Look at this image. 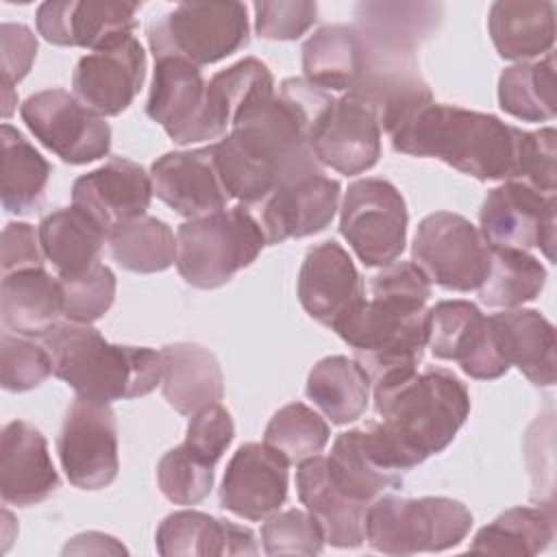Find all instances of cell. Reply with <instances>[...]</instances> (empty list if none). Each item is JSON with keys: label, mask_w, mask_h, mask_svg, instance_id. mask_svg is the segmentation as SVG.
Masks as SVG:
<instances>
[{"label": "cell", "mask_w": 557, "mask_h": 557, "mask_svg": "<svg viewBox=\"0 0 557 557\" xmlns=\"http://www.w3.org/2000/svg\"><path fill=\"white\" fill-rule=\"evenodd\" d=\"M335 96L307 78H285L278 94L255 96L213 144L222 183L242 207L265 198L276 185L324 172L311 137Z\"/></svg>", "instance_id": "cell-1"}, {"label": "cell", "mask_w": 557, "mask_h": 557, "mask_svg": "<svg viewBox=\"0 0 557 557\" xmlns=\"http://www.w3.org/2000/svg\"><path fill=\"white\" fill-rule=\"evenodd\" d=\"M361 298L331 326L352 350L372 385L418 370L426 346L431 281L413 261H394L370 281Z\"/></svg>", "instance_id": "cell-2"}, {"label": "cell", "mask_w": 557, "mask_h": 557, "mask_svg": "<svg viewBox=\"0 0 557 557\" xmlns=\"http://www.w3.org/2000/svg\"><path fill=\"white\" fill-rule=\"evenodd\" d=\"M520 135L522 128L492 113L431 100L389 137L396 152L440 159L476 181H511Z\"/></svg>", "instance_id": "cell-3"}, {"label": "cell", "mask_w": 557, "mask_h": 557, "mask_svg": "<svg viewBox=\"0 0 557 557\" xmlns=\"http://www.w3.org/2000/svg\"><path fill=\"white\" fill-rule=\"evenodd\" d=\"M374 409L407 470L442 453L470 413V394L459 376L426 368L372 385Z\"/></svg>", "instance_id": "cell-4"}, {"label": "cell", "mask_w": 557, "mask_h": 557, "mask_svg": "<svg viewBox=\"0 0 557 557\" xmlns=\"http://www.w3.org/2000/svg\"><path fill=\"white\" fill-rule=\"evenodd\" d=\"M44 346L52 374L89 400L139 398L161 383V350L111 344L91 324L61 322Z\"/></svg>", "instance_id": "cell-5"}, {"label": "cell", "mask_w": 557, "mask_h": 557, "mask_svg": "<svg viewBox=\"0 0 557 557\" xmlns=\"http://www.w3.org/2000/svg\"><path fill=\"white\" fill-rule=\"evenodd\" d=\"M265 237L255 218L242 207L191 218L176 231V268L183 281L198 289L226 285L250 265Z\"/></svg>", "instance_id": "cell-6"}, {"label": "cell", "mask_w": 557, "mask_h": 557, "mask_svg": "<svg viewBox=\"0 0 557 557\" xmlns=\"http://www.w3.org/2000/svg\"><path fill=\"white\" fill-rule=\"evenodd\" d=\"M470 509L446 496H376L366 513V542L385 555L440 553L466 540Z\"/></svg>", "instance_id": "cell-7"}, {"label": "cell", "mask_w": 557, "mask_h": 557, "mask_svg": "<svg viewBox=\"0 0 557 557\" xmlns=\"http://www.w3.org/2000/svg\"><path fill=\"white\" fill-rule=\"evenodd\" d=\"M148 46L154 59H183L196 67L215 63L248 46V11L242 2H181L152 17Z\"/></svg>", "instance_id": "cell-8"}, {"label": "cell", "mask_w": 557, "mask_h": 557, "mask_svg": "<svg viewBox=\"0 0 557 557\" xmlns=\"http://www.w3.org/2000/svg\"><path fill=\"white\" fill-rule=\"evenodd\" d=\"M407 205L403 194L385 178H359L348 185L339 233L368 268L394 263L407 244Z\"/></svg>", "instance_id": "cell-9"}, {"label": "cell", "mask_w": 557, "mask_h": 557, "mask_svg": "<svg viewBox=\"0 0 557 557\" xmlns=\"http://www.w3.org/2000/svg\"><path fill=\"white\" fill-rule=\"evenodd\" d=\"M411 261L431 283L453 292H472L487 274L490 246L463 215L435 211L418 224Z\"/></svg>", "instance_id": "cell-10"}, {"label": "cell", "mask_w": 557, "mask_h": 557, "mask_svg": "<svg viewBox=\"0 0 557 557\" xmlns=\"http://www.w3.org/2000/svg\"><path fill=\"white\" fill-rule=\"evenodd\" d=\"M57 453L67 481L78 490L109 487L120 470L117 422L107 403L76 396L65 411Z\"/></svg>", "instance_id": "cell-11"}, {"label": "cell", "mask_w": 557, "mask_h": 557, "mask_svg": "<svg viewBox=\"0 0 557 557\" xmlns=\"http://www.w3.org/2000/svg\"><path fill=\"white\" fill-rule=\"evenodd\" d=\"M20 115L30 133L70 165L91 163L111 150V126L65 89H44L28 96Z\"/></svg>", "instance_id": "cell-12"}, {"label": "cell", "mask_w": 557, "mask_h": 557, "mask_svg": "<svg viewBox=\"0 0 557 557\" xmlns=\"http://www.w3.org/2000/svg\"><path fill=\"white\" fill-rule=\"evenodd\" d=\"M555 215V194L537 191L518 181H505L487 191L479 211V233L487 246L540 248L546 259H553Z\"/></svg>", "instance_id": "cell-13"}, {"label": "cell", "mask_w": 557, "mask_h": 557, "mask_svg": "<svg viewBox=\"0 0 557 557\" xmlns=\"http://www.w3.org/2000/svg\"><path fill=\"white\" fill-rule=\"evenodd\" d=\"M342 187L324 172L276 185L259 202L244 207L259 224L265 246L324 231L335 218Z\"/></svg>", "instance_id": "cell-14"}, {"label": "cell", "mask_w": 557, "mask_h": 557, "mask_svg": "<svg viewBox=\"0 0 557 557\" xmlns=\"http://www.w3.org/2000/svg\"><path fill=\"white\" fill-rule=\"evenodd\" d=\"M146 78V52L133 35L81 57L72 89L76 100L100 117L120 115L139 94Z\"/></svg>", "instance_id": "cell-15"}, {"label": "cell", "mask_w": 557, "mask_h": 557, "mask_svg": "<svg viewBox=\"0 0 557 557\" xmlns=\"http://www.w3.org/2000/svg\"><path fill=\"white\" fill-rule=\"evenodd\" d=\"M146 113L181 146L215 139L207 115V81L200 67L183 59H154Z\"/></svg>", "instance_id": "cell-16"}, {"label": "cell", "mask_w": 557, "mask_h": 557, "mask_svg": "<svg viewBox=\"0 0 557 557\" xmlns=\"http://www.w3.org/2000/svg\"><path fill=\"white\" fill-rule=\"evenodd\" d=\"M287 459L268 444H242L224 470L220 507L250 522L270 518L287 498Z\"/></svg>", "instance_id": "cell-17"}, {"label": "cell", "mask_w": 557, "mask_h": 557, "mask_svg": "<svg viewBox=\"0 0 557 557\" xmlns=\"http://www.w3.org/2000/svg\"><path fill=\"white\" fill-rule=\"evenodd\" d=\"M311 150L322 168L346 176L374 168L381 157V124L374 109L352 94L335 98L311 137Z\"/></svg>", "instance_id": "cell-18"}, {"label": "cell", "mask_w": 557, "mask_h": 557, "mask_svg": "<svg viewBox=\"0 0 557 557\" xmlns=\"http://www.w3.org/2000/svg\"><path fill=\"white\" fill-rule=\"evenodd\" d=\"M139 7V2L120 0L44 2L35 24L48 44L100 50L133 35Z\"/></svg>", "instance_id": "cell-19"}, {"label": "cell", "mask_w": 557, "mask_h": 557, "mask_svg": "<svg viewBox=\"0 0 557 557\" xmlns=\"http://www.w3.org/2000/svg\"><path fill=\"white\" fill-rule=\"evenodd\" d=\"M150 178L154 196L189 220L222 211L231 200L218 170L213 144L165 152L150 165Z\"/></svg>", "instance_id": "cell-20"}, {"label": "cell", "mask_w": 557, "mask_h": 557, "mask_svg": "<svg viewBox=\"0 0 557 557\" xmlns=\"http://www.w3.org/2000/svg\"><path fill=\"white\" fill-rule=\"evenodd\" d=\"M152 196L150 174L139 163L122 157L109 159L72 185V205L98 222L107 235L120 222L144 215Z\"/></svg>", "instance_id": "cell-21"}, {"label": "cell", "mask_w": 557, "mask_h": 557, "mask_svg": "<svg viewBox=\"0 0 557 557\" xmlns=\"http://www.w3.org/2000/svg\"><path fill=\"white\" fill-rule=\"evenodd\" d=\"M296 490L300 503L318 520L326 544L335 548H357L363 544L370 500L359 498L339 483L326 457L315 455L298 463Z\"/></svg>", "instance_id": "cell-22"}, {"label": "cell", "mask_w": 557, "mask_h": 557, "mask_svg": "<svg viewBox=\"0 0 557 557\" xmlns=\"http://www.w3.org/2000/svg\"><path fill=\"white\" fill-rule=\"evenodd\" d=\"M363 298V281L350 255L333 239L307 250L298 272V300L320 324L333 326Z\"/></svg>", "instance_id": "cell-23"}, {"label": "cell", "mask_w": 557, "mask_h": 557, "mask_svg": "<svg viewBox=\"0 0 557 557\" xmlns=\"http://www.w3.org/2000/svg\"><path fill=\"white\" fill-rule=\"evenodd\" d=\"M59 487V474L44 433L24 422L4 424L0 437V496L7 505L30 507Z\"/></svg>", "instance_id": "cell-24"}, {"label": "cell", "mask_w": 557, "mask_h": 557, "mask_svg": "<svg viewBox=\"0 0 557 557\" xmlns=\"http://www.w3.org/2000/svg\"><path fill=\"white\" fill-rule=\"evenodd\" d=\"M496 350L533 385L550 387L557 376L555 326L535 309H511L487 315Z\"/></svg>", "instance_id": "cell-25"}, {"label": "cell", "mask_w": 557, "mask_h": 557, "mask_svg": "<svg viewBox=\"0 0 557 557\" xmlns=\"http://www.w3.org/2000/svg\"><path fill=\"white\" fill-rule=\"evenodd\" d=\"M154 546L163 557H224L259 553L250 527L194 509L165 516L157 529Z\"/></svg>", "instance_id": "cell-26"}, {"label": "cell", "mask_w": 557, "mask_h": 557, "mask_svg": "<svg viewBox=\"0 0 557 557\" xmlns=\"http://www.w3.org/2000/svg\"><path fill=\"white\" fill-rule=\"evenodd\" d=\"M161 392L168 405L191 416L224 396V376L215 355L191 342H176L161 348Z\"/></svg>", "instance_id": "cell-27"}, {"label": "cell", "mask_w": 557, "mask_h": 557, "mask_svg": "<svg viewBox=\"0 0 557 557\" xmlns=\"http://www.w3.org/2000/svg\"><path fill=\"white\" fill-rule=\"evenodd\" d=\"M0 313L9 331L22 337H48L63 318L59 276L44 268L20 270L2 276Z\"/></svg>", "instance_id": "cell-28"}, {"label": "cell", "mask_w": 557, "mask_h": 557, "mask_svg": "<svg viewBox=\"0 0 557 557\" xmlns=\"http://www.w3.org/2000/svg\"><path fill=\"white\" fill-rule=\"evenodd\" d=\"M352 24L374 50L416 57V48L437 28L442 7L433 2H359Z\"/></svg>", "instance_id": "cell-29"}, {"label": "cell", "mask_w": 557, "mask_h": 557, "mask_svg": "<svg viewBox=\"0 0 557 557\" xmlns=\"http://www.w3.org/2000/svg\"><path fill=\"white\" fill-rule=\"evenodd\" d=\"M487 30L496 52L507 61L548 54L555 41V4L550 0H498L490 7Z\"/></svg>", "instance_id": "cell-30"}, {"label": "cell", "mask_w": 557, "mask_h": 557, "mask_svg": "<svg viewBox=\"0 0 557 557\" xmlns=\"http://www.w3.org/2000/svg\"><path fill=\"white\" fill-rule=\"evenodd\" d=\"M46 259L59 278L78 276L100 265L107 233L78 207H61L46 213L37 226Z\"/></svg>", "instance_id": "cell-31"}, {"label": "cell", "mask_w": 557, "mask_h": 557, "mask_svg": "<svg viewBox=\"0 0 557 557\" xmlns=\"http://www.w3.org/2000/svg\"><path fill=\"white\" fill-rule=\"evenodd\" d=\"M366 44L355 26L329 24L302 46V72L311 85L326 91H352L366 70Z\"/></svg>", "instance_id": "cell-32"}, {"label": "cell", "mask_w": 557, "mask_h": 557, "mask_svg": "<svg viewBox=\"0 0 557 557\" xmlns=\"http://www.w3.org/2000/svg\"><path fill=\"white\" fill-rule=\"evenodd\" d=\"M372 381L368 372L344 355H331L320 359L309 376L305 394L307 398L333 422L350 424L363 416L370 403Z\"/></svg>", "instance_id": "cell-33"}, {"label": "cell", "mask_w": 557, "mask_h": 557, "mask_svg": "<svg viewBox=\"0 0 557 557\" xmlns=\"http://www.w3.org/2000/svg\"><path fill=\"white\" fill-rule=\"evenodd\" d=\"M555 537L553 507H511L485 524L468 550L483 555L531 557L550 546Z\"/></svg>", "instance_id": "cell-34"}, {"label": "cell", "mask_w": 557, "mask_h": 557, "mask_svg": "<svg viewBox=\"0 0 557 557\" xmlns=\"http://www.w3.org/2000/svg\"><path fill=\"white\" fill-rule=\"evenodd\" d=\"M2 144V207L9 213H30L44 198L50 163L11 124L0 128Z\"/></svg>", "instance_id": "cell-35"}, {"label": "cell", "mask_w": 557, "mask_h": 557, "mask_svg": "<svg viewBox=\"0 0 557 557\" xmlns=\"http://www.w3.org/2000/svg\"><path fill=\"white\" fill-rule=\"evenodd\" d=\"M111 257L128 272L154 274L176 263L172 228L152 215H137L113 226L107 235Z\"/></svg>", "instance_id": "cell-36"}, {"label": "cell", "mask_w": 557, "mask_h": 557, "mask_svg": "<svg viewBox=\"0 0 557 557\" xmlns=\"http://www.w3.org/2000/svg\"><path fill=\"white\" fill-rule=\"evenodd\" d=\"M544 285L546 268L529 250L490 246L487 274L479 287L483 305L513 309L535 300Z\"/></svg>", "instance_id": "cell-37"}, {"label": "cell", "mask_w": 557, "mask_h": 557, "mask_svg": "<svg viewBox=\"0 0 557 557\" xmlns=\"http://www.w3.org/2000/svg\"><path fill=\"white\" fill-rule=\"evenodd\" d=\"M500 109L522 122H548L555 117V57L522 61L505 67L498 78Z\"/></svg>", "instance_id": "cell-38"}, {"label": "cell", "mask_w": 557, "mask_h": 557, "mask_svg": "<svg viewBox=\"0 0 557 557\" xmlns=\"http://www.w3.org/2000/svg\"><path fill=\"white\" fill-rule=\"evenodd\" d=\"M274 89V76L270 67L246 57L226 70L213 74L207 81V115L213 137L220 139L231 128L235 115L259 94Z\"/></svg>", "instance_id": "cell-39"}, {"label": "cell", "mask_w": 557, "mask_h": 557, "mask_svg": "<svg viewBox=\"0 0 557 557\" xmlns=\"http://www.w3.org/2000/svg\"><path fill=\"white\" fill-rule=\"evenodd\" d=\"M487 318L470 300H442L426 309V346L444 361H468L483 344Z\"/></svg>", "instance_id": "cell-40"}, {"label": "cell", "mask_w": 557, "mask_h": 557, "mask_svg": "<svg viewBox=\"0 0 557 557\" xmlns=\"http://www.w3.org/2000/svg\"><path fill=\"white\" fill-rule=\"evenodd\" d=\"M331 429L326 420L305 403H289L281 407L268 422L263 444L281 453L287 463H302L324 450Z\"/></svg>", "instance_id": "cell-41"}, {"label": "cell", "mask_w": 557, "mask_h": 557, "mask_svg": "<svg viewBox=\"0 0 557 557\" xmlns=\"http://www.w3.org/2000/svg\"><path fill=\"white\" fill-rule=\"evenodd\" d=\"M213 468L185 444L170 448L157 466V483L161 494L174 505H198L213 487Z\"/></svg>", "instance_id": "cell-42"}, {"label": "cell", "mask_w": 557, "mask_h": 557, "mask_svg": "<svg viewBox=\"0 0 557 557\" xmlns=\"http://www.w3.org/2000/svg\"><path fill=\"white\" fill-rule=\"evenodd\" d=\"M59 283L63 292V318L74 324H94L115 300L117 281L104 263L85 274L59 278Z\"/></svg>", "instance_id": "cell-43"}, {"label": "cell", "mask_w": 557, "mask_h": 557, "mask_svg": "<svg viewBox=\"0 0 557 557\" xmlns=\"http://www.w3.org/2000/svg\"><path fill=\"white\" fill-rule=\"evenodd\" d=\"M52 374V359L46 346L30 337L2 333L0 337V383L9 392H28Z\"/></svg>", "instance_id": "cell-44"}, {"label": "cell", "mask_w": 557, "mask_h": 557, "mask_svg": "<svg viewBox=\"0 0 557 557\" xmlns=\"http://www.w3.org/2000/svg\"><path fill=\"white\" fill-rule=\"evenodd\" d=\"M261 544L268 555H320L326 542L318 520L309 511L287 509L265 518Z\"/></svg>", "instance_id": "cell-45"}, {"label": "cell", "mask_w": 557, "mask_h": 557, "mask_svg": "<svg viewBox=\"0 0 557 557\" xmlns=\"http://www.w3.org/2000/svg\"><path fill=\"white\" fill-rule=\"evenodd\" d=\"M557 133L553 126L540 131H522L518 141V157H516V172L511 181L524 183L537 191L555 194L557 189Z\"/></svg>", "instance_id": "cell-46"}, {"label": "cell", "mask_w": 557, "mask_h": 557, "mask_svg": "<svg viewBox=\"0 0 557 557\" xmlns=\"http://www.w3.org/2000/svg\"><path fill=\"white\" fill-rule=\"evenodd\" d=\"M315 20L318 4L311 0L255 2V30L263 39H298L315 24Z\"/></svg>", "instance_id": "cell-47"}, {"label": "cell", "mask_w": 557, "mask_h": 557, "mask_svg": "<svg viewBox=\"0 0 557 557\" xmlns=\"http://www.w3.org/2000/svg\"><path fill=\"white\" fill-rule=\"evenodd\" d=\"M233 435H235V424L231 413L220 403H215L191 413L183 444L194 455L215 466L226 453L228 444L233 442Z\"/></svg>", "instance_id": "cell-48"}, {"label": "cell", "mask_w": 557, "mask_h": 557, "mask_svg": "<svg viewBox=\"0 0 557 557\" xmlns=\"http://www.w3.org/2000/svg\"><path fill=\"white\" fill-rule=\"evenodd\" d=\"M37 57V37L24 24L0 26V70L2 89H13L33 67Z\"/></svg>", "instance_id": "cell-49"}, {"label": "cell", "mask_w": 557, "mask_h": 557, "mask_svg": "<svg viewBox=\"0 0 557 557\" xmlns=\"http://www.w3.org/2000/svg\"><path fill=\"white\" fill-rule=\"evenodd\" d=\"M39 231L26 222H9L2 231V276L20 270L44 268Z\"/></svg>", "instance_id": "cell-50"}, {"label": "cell", "mask_w": 557, "mask_h": 557, "mask_svg": "<svg viewBox=\"0 0 557 557\" xmlns=\"http://www.w3.org/2000/svg\"><path fill=\"white\" fill-rule=\"evenodd\" d=\"M63 553H126V548L122 544L115 542V537L104 535V533H81L76 537H72V542L65 544Z\"/></svg>", "instance_id": "cell-51"}]
</instances>
